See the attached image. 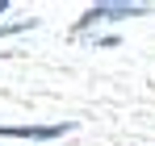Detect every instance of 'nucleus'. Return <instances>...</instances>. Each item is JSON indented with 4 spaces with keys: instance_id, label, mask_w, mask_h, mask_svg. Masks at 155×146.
Listing matches in <instances>:
<instances>
[{
    "instance_id": "f257e3e1",
    "label": "nucleus",
    "mask_w": 155,
    "mask_h": 146,
    "mask_svg": "<svg viewBox=\"0 0 155 146\" xmlns=\"http://www.w3.org/2000/svg\"><path fill=\"white\" fill-rule=\"evenodd\" d=\"M143 13H147V4H97L80 17V29H88L97 21H130V17H143Z\"/></svg>"
},
{
    "instance_id": "20e7f679",
    "label": "nucleus",
    "mask_w": 155,
    "mask_h": 146,
    "mask_svg": "<svg viewBox=\"0 0 155 146\" xmlns=\"http://www.w3.org/2000/svg\"><path fill=\"white\" fill-rule=\"evenodd\" d=\"M4 8H8V0H0V17H4Z\"/></svg>"
},
{
    "instance_id": "7ed1b4c3",
    "label": "nucleus",
    "mask_w": 155,
    "mask_h": 146,
    "mask_svg": "<svg viewBox=\"0 0 155 146\" xmlns=\"http://www.w3.org/2000/svg\"><path fill=\"white\" fill-rule=\"evenodd\" d=\"M34 25H38V21H29V17H25V21H13V25L0 29V38H8V33H25V29H34Z\"/></svg>"
},
{
    "instance_id": "f03ea898",
    "label": "nucleus",
    "mask_w": 155,
    "mask_h": 146,
    "mask_svg": "<svg viewBox=\"0 0 155 146\" xmlns=\"http://www.w3.org/2000/svg\"><path fill=\"white\" fill-rule=\"evenodd\" d=\"M71 125H0L4 138H59L67 134Z\"/></svg>"
}]
</instances>
